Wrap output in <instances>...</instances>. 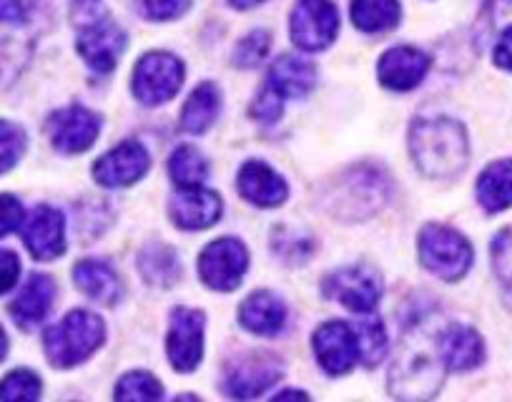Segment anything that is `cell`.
Segmentation results:
<instances>
[{"mask_svg":"<svg viewBox=\"0 0 512 402\" xmlns=\"http://www.w3.org/2000/svg\"><path fill=\"white\" fill-rule=\"evenodd\" d=\"M23 242H26L31 257L38 262H51V259L61 257L66 252V222L58 209L41 207L33 209L26 219H23Z\"/></svg>","mask_w":512,"mask_h":402,"instance_id":"9a60e30c","label":"cell"},{"mask_svg":"<svg viewBox=\"0 0 512 402\" xmlns=\"http://www.w3.org/2000/svg\"><path fill=\"white\" fill-rule=\"evenodd\" d=\"M53 299H56V284H53V279L46 277V274H31L26 287L21 289V294L13 299V320L23 330H33V327L46 320V315L53 307Z\"/></svg>","mask_w":512,"mask_h":402,"instance_id":"ffe728a7","label":"cell"},{"mask_svg":"<svg viewBox=\"0 0 512 402\" xmlns=\"http://www.w3.org/2000/svg\"><path fill=\"white\" fill-rule=\"evenodd\" d=\"M76 48L93 71L108 73L116 68L118 58L126 51V33L106 16L103 21L81 28Z\"/></svg>","mask_w":512,"mask_h":402,"instance_id":"2e32d148","label":"cell"},{"mask_svg":"<svg viewBox=\"0 0 512 402\" xmlns=\"http://www.w3.org/2000/svg\"><path fill=\"white\" fill-rule=\"evenodd\" d=\"M324 294L329 299H337L339 305H344L347 310L367 315L382 299V277L369 264L344 267L324 279Z\"/></svg>","mask_w":512,"mask_h":402,"instance_id":"52a82bcc","label":"cell"},{"mask_svg":"<svg viewBox=\"0 0 512 402\" xmlns=\"http://www.w3.org/2000/svg\"><path fill=\"white\" fill-rule=\"evenodd\" d=\"M282 377V362L264 352H251L231 362L224 372V392L236 400L262 395L267 387L279 382Z\"/></svg>","mask_w":512,"mask_h":402,"instance_id":"30bf717a","label":"cell"},{"mask_svg":"<svg viewBox=\"0 0 512 402\" xmlns=\"http://www.w3.org/2000/svg\"><path fill=\"white\" fill-rule=\"evenodd\" d=\"M23 224V204L11 194H0V237L16 232Z\"/></svg>","mask_w":512,"mask_h":402,"instance_id":"f35d334b","label":"cell"},{"mask_svg":"<svg viewBox=\"0 0 512 402\" xmlns=\"http://www.w3.org/2000/svg\"><path fill=\"white\" fill-rule=\"evenodd\" d=\"M236 186H239V194L246 201L264 209L279 207L289 196L287 181L272 166L264 164V161H249V164L241 166Z\"/></svg>","mask_w":512,"mask_h":402,"instance_id":"d6986e66","label":"cell"},{"mask_svg":"<svg viewBox=\"0 0 512 402\" xmlns=\"http://www.w3.org/2000/svg\"><path fill=\"white\" fill-rule=\"evenodd\" d=\"M18 274H21V262H18L16 254L0 249V294L16 287Z\"/></svg>","mask_w":512,"mask_h":402,"instance_id":"60d3db41","label":"cell"},{"mask_svg":"<svg viewBox=\"0 0 512 402\" xmlns=\"http://www.w3.org/2000/svg\"><path fill=\"white\" fill-rule=\"evenodd\" d=\"M492 269L502 284L507 310H512V227L502 229L492 242Z\"/></svg>","mask_w":512,"mask_h":402,"instance_id":"4dcf8cb0","label":"cell"},{"mask_svg":"<svg viewBox=\"0 0 512 402\" xmlns=\"http://www.w3.org/2000/svg\"><path fill=\"white\" fill-rule=\"evenodd\" d=\"M339 33V11L332 0H297L292 11V41L302 51L317 53L332 46Z\"/></svg>","mask_w":512,"mask_h":402,"instance_id":"ba28073f","label":"cell"},{"mask_svg":"<svg viewBox=\"0 0 512 402\" xmlns=\"http://www.w3.org/2000/svg\"><path fill=\"white\" fill-rule=\"evenodd\" d=\"M314 355L329 375H347L359 360L357 332L347 322H324L314 332Z\"/></svg>","mask_w":512,"mask_h":402,"instance_id":"5bb4252c","label":"cell"},{"mask_svg":"<svg viewBox=\"0 0 512 402\" xmlns=\"http://www.w3.org/2000/svg\"><path fill=\"white\" fill-rule=\"evenodd\" d=\"M139 272L149 284H156V287H171V284L181 277L179 254L161 242L149 244V247L139 254Z\"/></svg>","mask_w":512,"mask_h":402,"instance_id":"4316f807","label":"cell"},{"mask_svg":"<svg viewBox=\"0 0 512 402\" xmlns=\"http://www.w3.org/2000/svg\"><path fill=\"white\" fill-rule=\"evenodd\" d=\"M269 51V33L267 31H251L249 36L241 38L234 51V63L241 68H254L262 61Z\"/></svg>","mask_w":512,"mask_h":402,"instance_id":"e575fe53","label":"cell"},{"mask_svg":"<svg viewBox=\"0 0 512 402\" xmlns=\"http://www.w3.org/2000/svg\"><path fill=\"white\" fill-rule=\"evenodd\" d=\"M169 360L174 370L191 372L199 367L201 355H204V315L189 307H176L171 312L169 327Z\"/></svg>","mask_w":512,"mask_h":402,"instance_id":"8fae6325","label":"cell"},{"mask_svg":"<svg viewBox=\"0 0 512 402\" xmlns=\"http://www.w3.org/2000/svg\"><path fill=\"white\" fill-rule=\"evenodd\" d=\"M495 63L505 71H512V26L500 36L495 46Z\"/></svg>","mask_w":512,"mask_h":402,"instance_id":"7bdbcfd3","label":"cell"},{"mask_svg":"<svg viewBox=\"0 0 512 402\" xmlns=\"http://www.w3.org/2000/svg\"><path fill=\"white\" fill-rule=\"evenodd\" d=\"M312 239H304L299 237L297 232H287V229H279L277 234H274V252L282 254L287 262H302V259H307V254L312 252Z\"/></svg>","mask_w":512,"mask_h":402,"instance_id":"d590c367","label":"cell"},{"mask_svg":"<svg viewBox=\"0 0 512 402\" xmlns=\"http://www.w3.org/2000/svg\"><path fill=\"white\" fill-rule=\"evenodd\" d=\"M221 109V93L214 83H201L186 101L184 111H181V129L186 134H204L211 124L216 121Z\"/></svg>","mask_w":512,"mask_h":402,"instance_id":"484cf974","label":"cell"},{"mask_svg":"<svg viewBox=\"0 0 512 402\" xmlns=\"http://www.w3.org/2000/svg\"><path fill=\"white\" fill-rule=\"evenodd\" d=\"M26 151V131L11 121H0V174L11 171Z\"/></svg>","mask_w":512,"mask_h":402,"instance_id":"d6a6232c","label":"cell"},{"mask_svg":"<svg viewBox=\"0 0 512 402\" xmlns=\"http://www.w3.org/2000/svg\"><path fill=\"white\" fill-rule=\"evenodd\" d=\"M106 327L98 315L88 310H73L58 325L48 327L43 347L53 367H73L88 360L101 347Z\"/></svg>","mask_w":512,"mask_h":402,"instance_id":"277c9868","label":"cell"},{"mask_svg":"<svg viewBox=\"0 0 512 402\" xmlns=\"http://www.w3.org/2000/svg\"><path fill=\"white\" fill-rule=\"evenodd\" d=\"M71 16L78 28H86L91 26V23L103 21V18L108 16V11L106 6H103V0H73Z\"/></svg>","mask_w":512,"mask_h":402,"instance_id":"ab89813d","label":"cell"},{"mask_svg":"<svg viewBox=\"0 0 512 402\" xmlns=\"http://www.w3.org/2000/svg\"><path fill=\"white\" fill-rule=\"evenodd\" d=\"M184 83V63L164 51L146 53L134 68V96L141 104H166Z\"/></svg>","mask_w":512,"mask_h":402,"instance_id":"8992f818","label":"cell"},{"mask_svg":"<svg viewBox=\"0 0 512 402\" xmlns=\"http://www.w3.org/2000/svg\"><path fill=\"white\" fill-rule=\"evenodd\" d=\"M357 332V345H359V357L367 367H374L387 352V332L379 317H364L362 322L354 325Z\"/></svg>","mask_w":512,"mask_h":402,"instance_id":"f546056e","label":"cell"},{"mask_svg":"<svg viewBox=\"0 0 512 402\" xmlns=\"http://www.w3.org/2000/svg\"><path fill=\"white\" fill-rule=\"evenodd\" d=\"M410 151L425 176L455 179L470 156L465 126L455 119H420L410 129Z\"/></svg>","mask_w":512,"mask_h":402,"instance_id":"7a4b0ae2","label":"cell"},{"mask_svg":"<svg viewBox=\"0 0 512 402\" xmlns=\"http://www.w3.org/2000/svg\"><path fill=\"white\" fill-rule=\"evenodd\" d=\"M442 327L432 312H420L407 325L390 367V392L400 400H430L445 380V360L440 352Z\"/></svg>","mask_w":512,"mask_h":402,"instance_id":"6da1fadb","label":"cell"},{"mask_svg":"<svg viewBox=\"0 0 512 402\" xmlns=\"http://www.w3.org/2000/svg\"><path fill=\"white\" fill-rule=\"evenodd\" d=\"M161 395H164V387L149 372H128L116 387L118 400H159Z\"/></svg>","mask_w":512,"mask_h":402,"instance_id":"1f68e13d","label":"cell"},{"mask_svg":"<svg viewBox=\"0 0 512 402\" xmlns=\"http://www.w3.org/2000/svg\"><path fill=\"white\" fill-rule=\"evenodd\" d=\"M41 380L31 370H16L0 382V400H38Z\"/></svg>","mask_w":512,"mask_h":402,"instance_id":"836d02e7","label":"cell"},{"mask_svg":"<svg viewBox=\"0 0 512 402\" xmlns=\"http://www.w3.org/2000/svg\"><path fill=\"white\" fill-rule=\"evenodd\" d=\"M427 71H430V58L412 46L390 48L379 58L377 66L379 83L392 91H412L420 86Z\"/></svg>","mask_w":512,"mask_h":402,"instance_id":"e0dca14e","label":"cell"},{"mask_svg":"<svg viewBox=\"0 0 512 402\" xmlns=\"http://www.w3.org/2000/svg\"><path fill=\"white\" fill-rule=\"evenodd\" d=\"M171 179L181 186V189H194V186H201L209 176V164L201 156V151H196L194 146H181L171 154L169 161Z\"/></svg>","mask_w":512,"mask_h":402,"instance_id":"f1b7e54d","label":"cell"},{"mask_svg":"<svg viewBox=\"0 0 512 402\" xmlns=\"http://www.w3.org/2000/svg\"><path fill=\"white\" fill-rule=\"evenodd\" d=\"M390 196V179L374 166H354L344 171L337 184L324 196L329 214L344 222H359L384 207Z\"/></svg>","mask_w":512,"mask_h":402,"instance_id":"3957f363","label":"cell"},{"mask_svg":"<svg viewBox=\"0 0 512 402\" xmlns=\"http://www.w3.org/2000/svg\"><path fill=\"white\" fill-rule=\"evenodd\" d=\"M352 23L364 33L390 31L400 23V0H352Z\"/></svg>","mask_w":512,"mask_h":402,"instance_id":"83f0119b","label":"cell"},{"mask_svg":"<svg viewBox=\"0 0 512 402\" xmlns=\"http://www.w3.org/2000/svg\"><path fill=\"white\" fill-rule=\"evenodd\" d=\"M420 262L445 282H457L472 264V247L460 232L442 224H427L420 232Z\"/></svg>","mask_w":512,"mask_h":402,"instance_id":"5b68a950","label":"cell"},{"mask_svg":"<svg viewBox=\"0 0 512 402\" xmlns=\"http://www.w3.org/2000/svg\"><path fill=\"white\" fill-rule=\"evenodd\" d=\"M241 325L254 335L274 337L284 330L287 325V307L277 294L267 292H254L251 297L244 299V305L239 310Z\"/></svg>","mask_w":512,"mask_h":402,"instance_id":"44dd1931","label":"cell"},{"mask_svg":"<svg viewBox=\"0 0 512 402\" xmlns=\"http://www.w3.org/2000/svg\"><path fill=\"white\" fill-rule=\"evenodd\" d=\"M282 106H284V98L279 96L277 91H272L269 86H264V91L256 96V101L251 104V116L264 124H274V121L282 116Z\"/></svg>","mask_w":512,"mask_h":402,"instance_id":"74e56055","label":"cell"},{"mask_svg":"<svg viewBox=\"0 0 512 402\" xmlns=\"http://www.w3.org/2000/svg\"><path fill=\"white\" fill-rule=\"evenodd\" d=\"M246 267H249V254L239 239L231 237L211 242L199 257L201 282L216 292H231L239 287Z\"/></svg>","mask_w":512,"mask_h":402,"instance_id":"9c48e42d","label":"cell"},{"mask_svg":"<svg viewBox=\"0 0 512 402\" xmlns=\"http://www.w3.org/2000/svg\"><path fill=\"white\" fill-rule=\"evenodd\" d=\"M149 151L139 141H123L93 164V179L108 189H121L139 181L149 171Z\"/></svg>","mask_w":512,"mask_h":402,"instance_id":"4fadbf2b","label":"cell"},{"mask_svg":"<svg viewBox=\"0 0 512 402\" xmlns=\"http://www.w3.org/2000/svg\"><path fill=\"white\" fill-rule=\"evenodd\" d=\"M191 0H139V8L151 21H174L184 16Z\"/></svg>","mask_w":512,"mask_h":402,"instance_id":"8d00e7d4","label":"cell"},{"mask_svg":"<svg viewBox=\"0 0 512 402\" xmlns=\"http://www.w3.org/2000/svg\"><path fill=\"white\" fill-rule=\"evenodd\" d=\"M6 352H8V337L6 332H3V327H0V360L6 357Z\"/></svg>","mask_w":512,"mask_h":402,"instance_id":"f6af8a7d","label":"cell"},{"mask_svg":"<svg viewBox=\"0 0 512 402\" xmlns=\"http://www.w3.org/2000/svg\"><path fill=\"white\" fill-rule=\"evenodd\" d=\"M440 352L447 370L465 372L480 365L482 357H485V345L472 327L450 325L440 335Z\"/></svg>","mask_w":512,"mask_h":402,"instance_id":"603a6c76","label":"cell"},{"mask_svg":"<svg viewBox=\"0 0 512 402\" xmlns=\"http://www.w3.org/2000/svg\"><path fill=\"white\" fill-rule=\"evenodd\" d=\"M231 6L239 8V11H246V8H254L259 6V3H264V0H229Z\"/></svg>","mask_w":512,"mask_h":402,"instance_id":"ee69618b","label":"cell"},{"mask_svg":"<svg viewBox=\"0 0 512 402\" xmlns=\"http://www.w3.org/2000/svg\"><path fill=\"white\" fill-rule=\"evenodd\" d=\"M73 279H76L78 289L86 292L88 297L101 302V305H116L121 299V279H118L116 269L101 259H83L73 267Z\"/></svg>","mask_w":512,"mask_h":402,"instance_id":"cb8c5ba5","label":"cell"},{"mask_svg":"<svg viewBox=\"0 0 512 402\" xmlns=\"http://www.w3.org/2000/svg\"><path fill=\"white\" fill-rule=\"evenodd\" d=\"M477 201L490 214L512 207V159L495 161L477 179Z\"/></svg>","mask_w":512,"mask_h":402,"instance_id":"d4e9b609","label":"cell"},{"mask_svg":"<svg viewBox=\"0 0 512 402\" xmlns=\"http://www.w3.org/2000/svg\"><path fill=\"white\" fill-rule=\"evenodd\" d=\"M317 83V68L307 58L279 56L272 63L267 76V86L282 98H304Z\"/></svg>","mask_w":512,"mask_h":402,"instance_id":"7402d4cb","label":"cell"},{"mask_svg":"<svg viewBox=\"0 0 512 402\" xmlns=\"http://www.w3.org/2000/svg\"><path fill=\"white\" fill-rule=\"evenodd\" d=\"M169 214L174 219L176 227L181 229H206L211 224L219 222L221 217V196L216 191L201 189V186H194V189H181L179 194L171 199Z\"/></svg>","mask_w":512,"mask_h":402,"instance_id":"ac0fdd59","label":"cell"},{"mask_svg":"<svg viewBox=\"0 0 512 402\" xmlns=\"http://www.w3.org/2000/svg\"><path fill=\"white\" fill-rule=\"evenodd\" d=\"M28 13V0H0V23H23Z\"/></svg>","mask_w":512,"mask_h":402,"instance_id":"b9f144b4","label":"cell"},{"mask_svg":"<svg viewBox=\"0 0 512 402\" xmlns=\"http://www.w3.org/2000/svg\"><path fill=\"white\" fill-rule=\"evenodd\" d=\"M48 136H51L53 146L63 154H81V151L91 149L96 141L98 129H101V119L86 106H68V109L56 111L46 124Z\"/></svg>","mask_w":512,"mask_h":402,"instance_id":"7c38bea8","label":"cell"}]
</instances>
